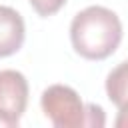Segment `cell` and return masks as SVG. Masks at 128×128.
Masks as SVG:
<instances>
[{
  "label": "cell",
  "instance_id": "cell-1",
  "mask_svg": "<svg viewBox=\"0 0 128 128\" xmlns=\"http://www.w3.org/2000/svg\"><path fill=\"white\" fill-rule=\"evenodd\" d=\"M74 50L86 60H104L116 52L122 40V22L110 8L88 6L70 24Z\"/></svg>",
  "mask_w": 128,
  "mask_h": 128
},
{
  "label": "cell",
  "instance_id": "cell-2",
  "mask_svg": "<svg viewBox=\"0 0 128 128\" xmlns=\"http://www.w3.org/2000/svg\"><path fill=\"white\" fill-rule=\"evenodd\" d=\"M42 112L56 128H80L88 126V104H84L78 92L64 84H52L42 92Z\"/></svg>",
  "mask_w": 128,
  "mask_h": 128
},
{
  "label": "cell",
  "instance_id": "cell-3",
  "mask_svg": "<svg viewBox=\"0 0 128 128\" xmlns=\"http://www.w3.org/2000/svg\"><path fill=\"white\" fill-rule=\"evenodd\" d=\"M28 104V82L18 70H0V126L14 128Z\"/></svg>",
  "mask_w": 128,
  "mask_h": 128
},
{
  "label": "cell",
  "instance_id": "cell-4",
  "mask_svg": "<svg viewBox=\"0 0 128 128\" xmlns=\"http://www.w3.org/2000/svg\"><path fill=\"white\" fill-rule=\"evenodd\" d=\"M24 34L22 16L10 6H0V58L18 52L24 44Z\"/></svg>",
  "mask_w": 128,
  "mask_h": 128
},
{
  "label": "cell",
  "instance_id": "cell-5",
  "mask_svg": "<svg viewBox=\"0 0 128 128\" xmlns=\"http://www.w3.org/2000/svg\"><path fill=\"white\" fill-rule=\"evenodd\" d=\"M106 92H108V98L118 108L124 106V100H126V62H120L118 68L108 74Z\"/></svg>",
  "mask_w": 128,
  "mask_h": 128
},
{
  "label": "cell",
  "instance_id": "cell-6",
  "mask_svg": "<svg viewBox=\"0 0 128 128\" xmlns=\"http://www.w3.org/2000/svg\"><path fill=\"white\" fill-rule=\"evenodd\" d=\"M30 4L40 16H52L66 4V0H30Z\"/></svg>",
  "mask_w": 128,
  "mask_h": 128
}]
</instances>
